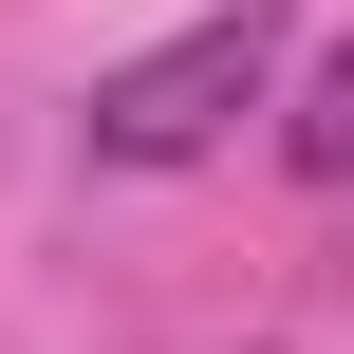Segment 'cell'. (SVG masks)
<instances>
[{"instance_id":"7a4b0ae2","label":"cell","mask_w":354,"mask_h":354,"mask_svg":"<svg viewBox=\"0 0 354 354\" xmlns=\"http://www.w3.org/2000/svg\"><path fill=\"white\" fill-rule=\"evenodd\" d=\"M280 168H299V187H354V56H317V75L280 93Z\"/></svg>"},{"instance_id":"6da1fadb","label":"cell","mask_w":354,"mask_h":354,"mask_svg":"<svg viewBox=\"0 0 354 354\" xmlns=\"http://www.w3.org/2000/svg\"><path fill=\"white\" fill-rule=\"evenodd\" d=\"M261 75H280V0H224V19H187L168 56H112L93 75V168H187V149H224L243 112H261Z\"/></svg>"}]
</instances>
